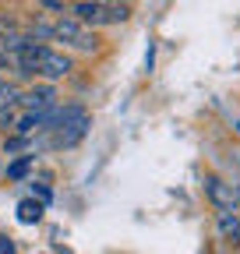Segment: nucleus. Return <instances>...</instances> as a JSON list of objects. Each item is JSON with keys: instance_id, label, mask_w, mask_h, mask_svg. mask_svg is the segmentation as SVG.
<instances>
[{"instance_id": "obj_1", "label": "nucleus", "mask_w": 240, "mask_h": 254, "mask_svg": "<svg viewBox=\"0 0 240 254\" xmlns=\"http://www.w3.org/2000/svg\"><path fill=\"white\" fill-rule=\"evenodd\" d=\"M88 127H92V117L81 106H60L57 120L50 124V145L53 148H74L88 134Z\"/></svg>"}, {"instance_id": "obj_2", "label": "nucleus", "mask_w": 240, "mask_h": 254, "mask_svg": "<svg viewBox=\"0 0 240 254\" xmlns=\"http://www.w3.org/2000/svg\"><path fill=\"white\" fill-rule=\"evenodd\" d=\"M71 18H78L88 28L120 25L131 18V4H120V0H78V4H71Z\"/></svg>"}, {"instance_id": "obj_3", "label": "nucleus", "mask_w": 240, "mask_h": 254, "mask_svg": "<svg viewBox=\"0 0 240 254\" xmlns=\"http://www.w3.org/2000/svg\"><path fill=\"white\" fill-rule=\"evenodd\" d=\"M53 39H60L64 46H71V50H78V53H96V50H99L96 32L88 28V25H81L78 18H71V14H64V18L53 21Z\"/></svg>"}, {"instance_id": "obj_4", "label": "nucleus", "mask_w": 240, "mask_h": 254, "mask_svg": "<svg viewBox=\"0 0 240 254\" xmlns=\"http://www.w3.org/2000/svg\"><path fill=\"white\" fill-rule=\"evenodd\" d=\"M205 198L216 212H240V187L216 173H205Z\"/></svg>"}, {"instance_id": "obj_5", "label": "nucleus", "mask_w": 240, "mask_h": 254, "mask_svg": "<svg viewBox=\"0 0 240 254\" xmlns=\"http://www.w3.org/2000/svg\"><path fill=\"white\" fill-rule=\"evenodd\" d=\"M18 106H21L25 113H46V110L57 106V88H53V85H32L28 92H21Z\"/></svg>"}, {"instance_id": "obj_6", "label": "nucleus", "mask_w": 240, "mask_h": 254, "mask_svg": "<svg viewBox=\"0 0 240 254\" xmlns=\"http://www.w3.org/2000/svg\"><path fill=\"white\" fill-rule=\"evenodd\" d=\"M74 71V60L67 57V53H60V50H43V57H39V74L43 78H50V81H57V78H67Z\"/></svg>"}, {"instance_id": "obj_7", "label": "nucleus", "mask_w": 240, "mask_h": 254, "mask_svg": "<svg viewBox=\"0 0 240 254\" xmlns=\"http://www.w3.org/2000/svg\"><path fill=\"white\" fill-rule=\"evenodd\" d=\"M216 230L230 247H240V212H216Z\"/></svg>"}, {"instance_id": "obj_8", "label": "nucleus", "mask_w": 240, "mask_h": 254, "mask_svg": "<svg viewBox=\"0 0 240 254\" xmlns=\"http://www.w3.org/2000/svg\"><path fill=\"white\" fill-rule=\"evenodd\" d=\"M39 219H43V201H36V198L18 201V222H25V226H36Z\"/></svg>"}, {"instance_id": "obj_9", "label": "nucleus", "mask_w": 240, "mask_h": 254, "mask_svg": "<svg viewBox=\"0 0 240 254\" xmlns=\"http://www.w3.org/2000/svg\"><path fill=\"white\" fill-rule=\"evenodd\" d=\"M18 99H21L18 85H14V81H7V78H0V110H14V106H18Z\"/></svg>"}, {"instance_id": "obj_10", "label": "nucleus", "mask_w": 240, "mask_h": 254, "mask_svg": "<svg viewBox=\"0 0 240 254\" xmlns=\"http://www.w3.org/2000/svg\"><path fill=\"white\" fill-rule=\"evenodd\" d=\"M36 163V152H25V155H18L14 163L7 166V180H25V173H28V166Z\"/></svg>"}, {"instance_id": "obj_11", "label": "nucleus", "mask_w": 240, "mask_h": 254, "mask_svg": "<svg viewBox=\"0 0 240 254\" xmlns=\"http://www.w3.org/2000/svg\"><path fill=\"white\" fill-rule=\"evenodd\" d=\"M25 36H28V39H36V43H50V39H53V25H46V21H32Z\"/></svg>"}, {"instance_id": "obj_12", "label": "nucleus", "mask_w": 240, "mask_h": 254, "mask_svg": "<svg viewBox=\"0 0 240 254\" xmlns=\"http://www.w3.org/2000/svg\"><path fill=\"white\" fill-rule=\"evenodd\" d=\"M0 254H18V247H14L11 237H4V233H0Z\"/></svg>"}, {"instance_id": "obj_13", "label": "nucleus", "mask_w": 240, "mask_h": 254, "mask_svg": "<svg viewBox=\"0 0 240 254\" xmlns=\"http://www.w3.org/2000/svg\"><path fill=\"white\" fill-rule=\"evenodd\" d=\"M7 67H14V53L0 50V71H7Z\"/></svg>"}, {"instance_id": "obj_14", "label": "nucleus", "mask_w": 240, "mask_h": 254, "mask_svg": "<svg viewBox=\"0 0 240 254\" xmlns=\"http://www.w3.org/2000/svg\"><path fill=\"white\" fill-rule=\"evenodd\" d=\"M43 7H53V11H64V4H60V0H39Z\"/></svg>"}, {"instance_id": "obj_15", "label": "nucleus", "mask_w": 240, "mask_h": 254, "mask_svg": "<svg viewBox=\"0 0 240 254\" xmlns=\"http://www.w3.org/2000/svg\"><path fill=\"white\" fill-rule=\"evenodd\" d=\"M120 4H131V0H120Z\"/></svg>"}]
</instances>
